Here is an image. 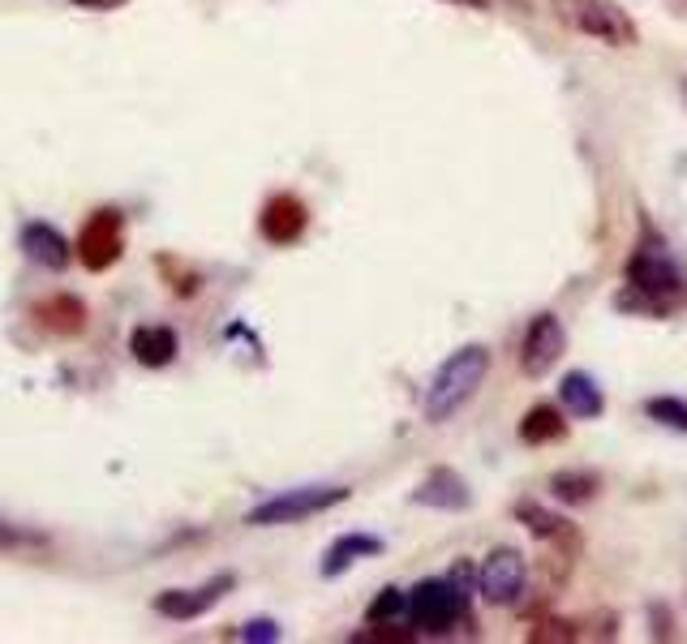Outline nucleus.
Masks as SVG:
<instances>
[{
	"label": "nucleus",
	"instance_id": "nucleus-1",
	"mask_svg": "<svg viewBox=\"0 0 687 644\" xmlns=\"http://www.w3.org/2000/svg\"><path fill=\"white\" fill-rule=\"evenodd\" d=\"M687 305V280L675 266V258L661 245H640L627 258V289L619 292V310H636V314H654L666 319Z\"/></svg>",
	"mask_w": 687,
	"mask_h": 644
},
{
	"label": "nucleus",
	"instance_id": "nucleus-2",
	"mask_svg": "<svg viewBox=\"0 0 687 644\" xmlns=\"http://www.w3.org/2000/svg\"><path fill=\"white\" fill-rule=\"evenodd\" d=\"M486 374H491V349L486 344H464L447 356L434 370L426 395H422V413H426L430 425H443V421L456 417L459 409L477 395V386L486 383Z\"/></svg>",
	"mask_w": 687,
	"mask_h": 644
},
{
	"label": "nucleus",
	"instance_id": "nucleus-3",
	"mask_svg": "<svg viewBox=\"0 0 687 644\" xmlns=\"http://www.w3.org/2000/svg\"><path fill=\"white\" fill-rule=\"evenodd\" d=\"M468 602L473 593H464L452 576H430L417 588H408V623L422 636H447L464 623H473Z\"/></svg>",
	"mask_w": 687,
	"mask_h": 644
},
{
	"label": "nucleus",
	"instance_id": "nucleus-4",
	"mask_svg": "<svg viewBox=\"0 0 687 644\" xmlns=\"http://www.w3.org/2000/svg\"><path fill=\"white\" fill-rule=\"evenodd\" d=\"M348 499V485H296V490H284L275 499H266L259 507H250L245 524L254 529H275V524H296V520H310L319 512H331Z\"/></svg>",
	"mask_w": 687,
	"mask_h": 644
},
{
	"label": "nucleus",
	"instance_id": "nucleus-5",
	"mask_svg": "<svg viewBox=\"0 0 687 644\" xmlns=\"http://www.w3.org/2000/svg\"><path fill=\"white\" fill-rule=\"evenodd\" d=\"M524 580H528V563L516 546H498L491 550V559L482 563L477 572V593L491 602V606H516L524 593Z\"/></svg>",
	"mask_w": 687,
	"mask_h": 644
},
{
	"label": "nucleus",
	"instance_id": "nucleus-6",
	"mask_svg": "<svg viewBox=\"0 0 687 644\" xmlns=\"http://www.w3.org/2000/svg\"><path fill=\"white\" fill-rule=\"evenodd\" d=\"M563 9H567V22L576 31L593 34L602 43H615V48L636 43V22L623 13L619 4H610V0H567Z\"/></svg>",
	"mask_w": 687,
	"mask_h": 644
},
{
	"label": "nucleus",
	"instance_id": "nucleus-7",
	"mask_svg": "<svg viewBox=\"0 0 687 644\" xmlns=\"http://www.w3.org/2000/svg\"><path fill=\"white\" fill-rule=\"evenodd\" d=\"M563 353H567V331H563V322H558L555 314H537V319L528 322V331H524L521 370L528 379H542V374L555 370Z\"/></svg>",
	"mask_w": 687,
	"mask_h": 644
},
{
	"label": "nucleus",
	"instance_id": "nucleus-8",
	"mask_svg": "<svg viewBox=\"0 0 687 644\" xmlns=\"http://www.w3.org/2000/svg\"><path fill=\"white\" fill-rule=\"evenodd\" d=\"M125 250V224H121V215L117 211H95L87 228L78 232V258H82V266H91V271H103V266H112L117 258Z\"/></svg>",
	"mask_w": 687,
	"mask_h": 644
},
{
	"label": "nucleus",
	"instance_id": "nucleus-9",
	"mask_svg": "<svg viewBox=\"0 0 687 644\" xmlns=\"http://www.w3.org/2000/svg\"><path fill=\"white\" fill-rule=\"evenodd\" d=\"M236 576L224 572V576L206 580V584H198V588H168L155 597V611L164 614V618H176V623H185V618H198V614H206L224 593H229Z\"/></svg>",
	"mask_w": 687,
	"mask_h": 644
},
{
	"label": "nucleus",
	"instance_id": "nucleus-10",
	"mask_svg": "<svg viewBox=\"0 0 687 644\" xmlns=\"http://www.w3.org/2000/svg\"><path fill=\"white\" fill-rule=\"evenodd\" d=\"M558 409L572 421H597L606 413V395H602V386H597V379H593L589 370L563 374V383H558Z\"/></svg>",
	"mask_w": 687,
	"mask_h": 644
},
{
	"label": "nucleus",
	"instance_id": "nucleus-11",
	"mask_svg": "<svg viewBox=\"0 0 687 644\" xmlns=\"http://www.w3.org/2000/svg\"><path fill=\"white\" fill-rule=\"evenodd\" d=\"M413 503L434 507V512H464L473 503V494H468V482L459 477L456 469H434L426 482L413 490Z\"/></svg>",
	"mask_w": 687,
	"mask_h": 644
},
{
	"label": "nucleus",
	"instance_id": "nucleus-12",
	"mask_svg": "<svg viewBox=\"0 0 687 644\" xmlns=\"http://www.w3.org/2000/svg\"><path fill=\"white\" fill-rule=\"evenodd\" d=\"M18 245H22V254L31 258L34 266H48V271H65L73 262V245L52 224H27L22 237H18Z\"/></svg>",
	"mask_w": 687,
	"mask_h": 644
},
{
	"label": "nucleus",
	"instance_id": "nucleus-13",
	"mask_svg": "<svg viewBox=\"0 0 687 644\" xmlns=\"http://www.w3.org/2000/svg\"><path fill=\"white\" fill-rule=\"evenodd\" d=\"M305 220H310V215H305L301 198L280 193V198H271L266 211H262V237L275 241V245H289V241H296V237L305 232Z\"/></svg>",
	"mask_w": 687,
	"mask_h": 644
},
{
	"label": "nucleus",
	"instance_id": "nucleus-14",
	"mask_svg": "<svg viewBox=\"0 0 687 644\" xmlns=\"http://www.w3.org/2000/svg\"><path fill=\"white\" fill-rule=\"evenodd\" d=\"M383 537H374V533H344V537H335L327 550V559H323V576L335 580L344 576L357 559H374V554H383Z\"/></svg>",
	"mask_w": 687,
	"mask_h": 644
},
{
	"label": "nucleus",
	"instance_id": "nucleus-15",
	"mask_svg": "<svg viewBox=\"0 0 687 644\" xmlns=\"http://www.w3.org/2000/svg\"><path fill=\"white\" fill-rule=\"evenodd\" d=\"M597 490H602V477L593 469H558L555 477H550V494H555L558 503H572V507L593 503Z\"/></svg>",
	"mask_w": 687,
	"mask_h": 644
},
{
	"label": "nucleus",
	"instance_id": "nucleus-16",
	"mask_svg": "<svg viewBox=\"0 0 687 644\" xmlns=\"http://www.w3.org/2000/svg\"><path fill=\"white\" fill-rule=\"evenodd\" d=\"M130 349L142 365L160 370V365H168V361L176 356V335H172L168 326H138L133 340H130Z\"/></svg>",
	"mask_w": 687,
	"mask_h": 644
},
{
	"label": "nucleus",
	"instance_id": "nucleus-17",
	"mask_svg": "<svg viewBox=\"0 0 687 644\" xmlns=\"http://www.w3.org/2000/svg\"><path fill=\"white\" fill-rule=\"evenodd\" d=\"M567 434V421L555 404H533L521 421V439L528 447H542V443H558Z\"/></svg>",
	"mask_w": 687,
	"mask_h": 644
},
{
	"label": "nucleus",
	"instance_id": "nucleus-18",
	"mask_svg": "<svg viewBox=\"0 0 687 644\" xmlns=\"http://www.w3.org/2000/svg\"><path fill=\"white\" fill-rule=\"evenodd\" d=\"M365 623H370V627H400V623H408V593L395 588V584H387V588L370 602Z\"/></svg>",
	"mask_w": 687,
	"mask_h": 644
},
{
	"label": "nucleus",
	"instance_id": "nucleus-19",
	"mask_svg": "<svg viewBox=\"0 0 687 644\" xmlns=\"http://www.w3.org/2000/svg\"><path fill=\"white\" fill-rule=\"evenodd\" d=\"M516 520H521L528 533H537L542 542H550L555 533H563V529H567V520H558L555 512H546V507H542V503H533V499L516 503Z\"/></svg>",
	"mask_w": 687,
	"mask_h": 644
},
{
	"label": "nucleus",
	"instance_id": "nucleus-20",
	"mask_svg": "<svg viewBox=\"0 0 687 644\" xmlns=\"http://www.w3.org/2000/svg\"><path fill=\"white\" fill-rule=\"evenodd\" d=\"M645 413H649V421H657V425L687 434V400H679V395H654V400L645 404Z\"/></svg>",
	"mask_w": 687,
	"mask_h": 644
},
{
	"label": "nucleus",
	"instance_id": "nucleus-21",
	"mask_svg": "<svg viewBox=\"0 0 687 644\" xmlns=\"http://www.w3.org/2000/svg\"><path fill=\"white\" fill-rule=\"evenodd\" d=\"M280 636H284V632H280L275 618H250V623L241 627V641H250V644H275Z\"/></svg>",
	"mask_w": 687,
	"mask_h": 644
},
{
	"label": "nucleus",
	"instance_id": "nucleus-22",
	"mask_svg": "<svg viewBox=\"0 0 687 644\" xmlns=\"http://www.w3.org/2000/svg\"><path fill=\"white\" fill-rule=\"evenodd\" d=\"M576 632L567 627V623H542V627H533V636L528 641H572Z\"/></svg>",
	"mask_w": 687,
	"mask_h": 644
},
{
	"label": "nucleus",
	"instance_id": "nucleus-23",
	"mask_svg": "<svg viewBox=\"0 0 687 644\" xmlns=\"http://www.w3.org/2000/svg\"><path fill=\"white\" fill-rule=\"evenodd\" d=\"M78 9H95V13H108V9H121V4H130V0H73Z\"/></svg>",
	"mask_w": 687,
	"mask_h": 644
},
{
	"label": "nucleus",
	"instance_id": "nucleus-24",
	"mask_svg": "<svg viewBox=\"0 0 687 644\" xmlns=\"http://www.w3.org/2000/svg\"><path fill=\"white\" fill-rule=\"evenodd\" d=\"M13 537H18V533H13L9 524H0V542H13Z\"/></svg>",
	"mask_w": 687,
	"mask_h": 644
},
{
	"label": "nucleus",
	"instance_id": "nucleus-25",
	"mask_svg": "<svg viewBox=\"0 0 687 644\" xmlns=\"http://www.w3.org/2000/svg\"><path fill=\"white\" fill-rule=\"evenodd\" d=\"M452 4H468V9H486V0H452Z\"/></svg>",
	"mask_w": 687,
	"mask_h": 644
}]
</instances>
